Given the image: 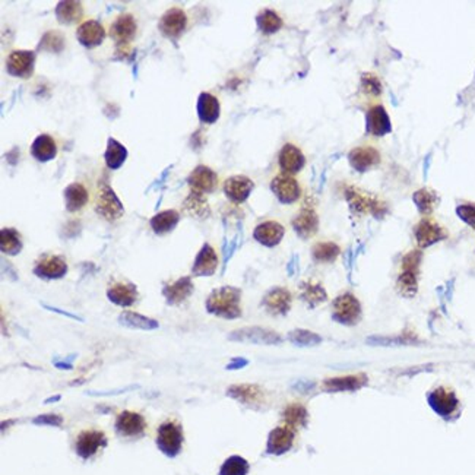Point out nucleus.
Returning a JSON list of instances; mask_svg holds the SVG:
<instances>
[{"label": "nucleus", "mask_w": 475, "mask_h": 475, "mask_svg": "<svg viewBox=\"0 0 475 475\" xmlns=\"http://www.w3.org/2000/svg\"><path fill=\"white\" fill-rule=\"evenodd\" d=\"M341 252L340 246L332 242H319L311 247V256L319 264H331Z\"/></svg>", "instance_id": "obj_45"}, {"label": "nucleus", "mask_w": 475, "mask_h": 475, "mask_svg": "<svg viewBox=\"0 0 475 475\" xmlns=\"http://www.w3.org/2000/svg\"><path fill=\"white\" fill-rule=\"evenodd\" d=\"M59 399H60V395H56L55 398H50V399H46V401H44V404H50V403H57V401H59Z\"/></svg>", "instance_id": "obj_58"}, {"label": "nucleus", "mask_w": 475, "mask_h": 475, "mask_svg": "<svg viewBox=\"0 0 475 475\" xmlns=\"http://www.w3.org/2000/svg\"><path fill=\"white\" fill-rule=\"evenodd\" d=\"M34 424H39V426H52V427H60L64 424V418L57 414H43L35 417L32 420Z\"/></svg>", "instance_id": "obj_52"}, {"label": "nucleus", "mask_w": 475, "mask_h": 475, "mask_svg": "<svg viewBox=\"0 0 475 475\" xmlns=\"http://www.w3.org/2000/svg\"><path fill=\"white\" fill-rule=\"evenodd\" d=\"M360 90L362 94H366L369 97H379L382 94V82L376 75L366 72L361 75Z\"/></svg>", "instance_id": "obj_49"}, {"label": "nucleus", "mask_w": 475, "mask_h": 475, "mask_svg": "<svg viewBox=\"0 0 475 475\" xmlns=\"http://www.w3.org/2000/svg\"><path fill=\"white\" fill-rule=\"evenodd\" d=\"M31 155L40 162H48L56 158L57 155V145L55 139L50 135L43 133L39 135L34 139L31 148H30Z\"/></svg>", "instance_id": "obj_32"}, {"label": "nucleus", "mask_w": 475, "mask_h": 475, "mask_svg": "<svg viewBox=\"0 0 475 475\" xmlns=\"http://www.w3.org/2000/svg\"><path fill=\"white\" fill-rule=\"evenodd\" d=\"M107 298L120 307H129L137 300V287L129 281H115L107 289Z\"/></svg>", "instance_id": "obj_27"}, {"label": "nucleus", "mask_w": 475, "mask_h": 475, "mask_svg": "<svg viewBox=\"0 0 475 475\" xmlns=\"http://www.w3.org/2000/svg\"><path fill=\"white\" fill-rule=\"evenodd\" d=\"M285 234V229L277 221L260 222L253 231V237L258 243L266 247L278 246Z\"/></svg>", "instance_id": "obj_31"}, {"label": "nucleus", "mask_w": 475, "mask_h": 475, "mask_svg": "<svg viewBox=\"0 0 475 475\" xmlns=\"http://www.w3.org/2000/svg\"><path fill=\"white\" fill-rule=\"evenodd\" d=\"M291 293L284 287H275L262 298V306L272 316H284L291 309Z\"/></svg>", "instance_id": "obj_13"}, {"label": "nucleus", "mask_w": 475, "mask_h": 475, "mask_svg": "<svg viewBox=\"0 0 475 475\" xmlns=\"http://www.w3.org/2000/svg\"><path fill=\"white\" fill-rule=\"evenodd\" d=\"M366 129L367 133L376 137H382L392 132V123L389 115L383 106H371L366 115Z\"/></svg>", "instance_id": "obj_23"}, {"label": "nucleus", "mask_w": 475, "mask_h": 475, "mask_svg": "<svg viewBox=\"0 0 475 475\" xmlns=\"http://www.w3.org/2000/svg\"><path fill=\"white\" fill-rule=\"evenodd\" d=\"M421 264L420 250H411L403 259L401 273L398 277V291L404 297H414L418 290V272Z\"/></svg>", "instance_id": "obj_4"}, {"label": "nucleus", "mask_w": 475, "mask_h": 475, "mask_svg": "<svg viewBox=\"0 0 475 475\" xmlns=\"http://www.w3.org/2000/svg\"><path fill=\"white\" fill-rule=\"evenodd\" d=\"M53 365H55V367L64 369V370H72L73 369L72 362H66V361H64V362H61V361H53Z\"/></svg>", "instance_id": "obj_56"}, {"label": "nucleus", "mask_w": 475, "mask_h": 475, "mask_svg": "<svg viewBox=\"0 0 475 475\" xmlns=\"http://www.w3.org/2000/svg\"><path fill=\"white\" fill-rule=\"evenodd\" d=\"M65 35L60 31H47L39 43V50L47 53H61L65 48Z\"/></svg>", "instance_id": "obj_46"}, {"label": "nucleus", "mask_w": 475, "mask_h": 475, "mask_svg": "<svg viewBox=\"0 0 475 475\" xmlns=\"http://www.w3.org/2000/svg\"><path fill=\"white\" fill-rule=\"evenodd\" d=\"M107 446V437L99 430H84L75 442V451L82 459L93 458L99 449Z\"/></svg>", "instance_id": "obj_11"}, {"label": "nucleus", "mask_w": 475, "mask_h": 475, "mask_svg": "<svg viewBox=\"0 0 475 475\" xmlns=\"http://www.w3.org/2000/svg\"><path fill=\"white\" fill-rule=\"evenodd\" d=\"M412 201H414V204L417 205L421 214L429 215L437 208V205H439L440 197H439V195H437V192H434L433 189L424 187V189H420L414 193V196H412Z\"/></svg>", "instance_id": "obj_41"}, {"label": "nucleus", "mask_w": 475, "mask_h": 475, "mask_svg": "<svg viewBox=\"0 0 475 475\" xmlns=\"http://www.w3.org/2000/svg\"><path fill=\"white\" fill-rule=\"evenodd\" d=\"M195 291V285L191 277H182L174 282L166 284L162 289V295H164L167 304L177 306L184 303Z\"/></svg>", "instance_id": "obj_24"}, {"label": "nucleus", "mask_w": 475, "mask_h": 475, "mask_svg": "<svg viewBox=\"0 0 475 475\" xmlns=\"http://www.w3.org/2000/svg\"><path fill=\"white\" fill-rule=\"evenodd\" d=\"M77 39L85 48H95L103 44L106 39V30L101 22L94 19L84 21L77 30Z\"/></svg>", "instance_id": "obj_26"}, {"label": "nucleus", "mask_w": 475, "mask_h": 475, "mask_svg": "<svg viewBox=\"0 0 475 475\" xmlns=\"http://www.w3.org/2000/svg\"><path fill=\"white\" fill-rule=\"evenodd\" d=\"M179 221H180L179 212L176 209H167V211H161L158 212V214H155L151 218V221H149V226H151L155 234L164 235L176 229Z\"/></svg>", "instance_id": "obj_36"}, {"label": "nucleus", "mask_w": 475, "mask_h": 475, "mask_svg": "<svg viewBox=\"0 0 475 475\" xmlns=\"http://www.w3.org/2000/svg\"><path fill=\"white\" fill-rule=\"evenodd\" d=\"M344 196L349 208L357 212V214H370L378 220H382L386 215L387 206L383 201H380L378 196L358 189L356 186H347L344 191Z\"/></svg>", "instance_id": "obj_2"}, {"label": "nucleus", "mask_w": 475, "mask_h": 475, "mask_svg": "<svg viewBox=\"0 0 475 475\" xmlns=\"http://www.w3.org/2000/svg\"><path fill=\"white\" fill-rule=\"evenodd\" d=\"M0 249L8 256H17L22 250L21 234L15 229H2L0 231Z\"/></svg>", "instance_id": "obj_42"}, {"label": "nucleus", "mask_w": 475, "mask_h": 475, "mask_svg": "<svg viewBox=\"0 0 475 475\" xmlns=\"http://www.w3.org/2000/svg\"><path fill=\"white\" fill-rule=\"evenodd\" d=\"M289 340L297 347H315L322 342V338L318 333L310 332L307 329H295L290 332Z\"/></svg>", "instance_id": "obj_48"}, {"label": "nucleus", "mask_w": 475, "mask_h": 475, "mask_svg": "<svg viewBox=\"0 0 475 475\" xmlns=\"http://www.w3.org/2000/svg\"><path fill=\"white\" fill-rule=\"evenodd\" d=\"M157 446L168 458H176L183 446V429L176 421L162 423L157 430Z\"/></svg>", "instance_id": "obj_5"}, {"label": "nucleus", "mask_w": 475, "mask_h": 475, "mask_svg": "<svg viewBox=\"0 0 475 475\" xmlns=\"http://www.w3.org/2000/svg\"><path fill=\"white\" fill-rule=\"evenodd\" d=\"M183 209L187 215L196 220H206L211 217V208L204 193L191 191L183 202Z\"/></svg>", "instance_id": "obj_33"}, {"label": "nucleus", "mask_w": 475, "mask_h": 475, "mask_svg": "<svg viewBox=\"0 0 475 475\" xmlns=\"http://www.w3.org/2000/svg\"><path fill=\"white\" fill-rule=\"evenodd\" d=\"M367 383L365 374H351V376L332 378L323 382V389L327 392H344V391H356L358 387Z\"/></svg>", "instance_id": "obj_35"}, {"label": "nucleus", "mask_w": 475, "mask_h": 475, "mask_svg": "<svg viewBox=\"0 0 475 475\" xmlns=\"http://www.w3.org/2000/svg\"><path fill=\"white\" fill-rule=\"evenodd\" d=\"M218 268V256L211 244L205 243L193 262L192 273L195 277H211Z\"/></svg>", "instance_id": "obj_28"}, {"label": "nucleus", "mask_w": 475, "mask_h": 475, "mask_svg": "<svg viewBox=\"0 0 475 475\" xmlns=\"http://www.w3.org/2000/svg\"><path fill=\"white\" fill-rule=\"evenodd\" d=\"M300 298L309 304V307H316L328 300V294L323 287L315 281H304L300 284Z\"/></svg>", "instance_id": "obj_40"}, {"label": "nucleus", "mask_w": 475, "mask_h": 475, "mask_svg": "<svg viewBox=\"0 0 475 475\" xmlns=\"http://www.w3.org/2000/svg\"><path fill=\"white\" fill-rule=\"evenodd\" d=\"M137 31V23L130 14L119 15L110 25V37L116 43L117 47L129 46L135 39Z\"/></svg>", "instance_id": "obj_14"}, {"label": "nucleus", "mask_w": 475, "mask_h": 475, "mask_svg": "<svg viewBox=\"0 0 475 475\" xmlns=\"http://www.w3.org/2000/svg\"><path fill=\"white\" fill-rule=\"evenodd\" d=\"M242 291L235 287H221L206 298V311L222 319H239L242 316Z\"/></svg>", "instance_id": "obj_1"}, {"label": "nucleus", "mask_w": 475, "mask_h": 475, "mask_svg": "<svg viewBox=\"0 0 475 475\" xmlns=\"http://www.w3.org/2000/svg\"><path fill=\"white\" fill-rule=\"evenodd\" d=\"M55 15L61 25H72L75 22L81 21L84 17V8L81 2H75V0H64V2H59Z\"/></svg>", "instance_id": "obj_37"}, {"label": "nucleus", "mask_w": 475, "mask_h": 475, "mask_svg": "<svg viewBox=\"0 0 475 475\" xmlns=\"http://www.w3.org/2000/svg\"><path fill=\"white\" fill-rule=\"evenodd\" d=\"M44 309H47V310H50V311H53V313H59V315H61V316H66V318H70V319H73V320H79V322H84V319L82 318H79V316H77V315H72V313H69V311H65V310H60V309H57V307H53V306H48V304H41Z\"/></svg>", "instance_id": "obj_54"}, {"label": "nucleus", "mask_w": 475, "mask_h": 475, "mask_svg": "<svg viewBox=\"0 0 475 475\" xmlns=\"http://www.w3.org/2000/svg\"><path fill=\"white\" fill-rule=\"evenodd\" d=\"M332 319L347 327H354L361 319V304L356 295L345 293L332 303Z\"/></svg>", "instance_id": "obj_6"}, {"label": "nucleus", "mask_w": 475, "mask_h": 475, "mask_svg": "<svg viewBox=\"0 0 475 475\" xmlns=\"http://www.w3.org/2000/svg\"><path fill=\"white\" fill-rule=\"evenodd\" d=\"M456 214L462 221L467 222L469 227H472L475 230V205L474 204L459 205L456 208Z\"/></svg>", "instance_id": "obj_51"}, {"label": "nucleus", "mask_w": 475, "mask_h": 475, "mask_svg": "<svg viewBox=\"0 0 475 475\" xmlns=\"http://www.w3.org/2000/svg\"><path fill=\"white\" fill-rule=\"evenodd\" d=\"M429 404L439 416L449 417L458 408V398L451 389H446L442 386L430 394Z\"/></svg>", "instance_id": "obj_29"}, {"label": "nucleus", "mask_w": 475, "mask_h": 475, "mask_svg": "<svg viewBox=\"0 0 475 475\" xmlns=\"http://www.w3.org/2000/svg\"><path fill=\"white\" fill-rule=\"evenodd\" d=\"M68 273V264L61 256L43 255L34 266V275L41 280H60Z\"/></svg>", "instance_id": "obj_12"}, {"label": "nucleus", "mask_w": 475, "mask_h": 475, "mask_svg": "<svg viewBox=\"0 0 475 475\" xmlns=\"http://www.w3.org/2000/svg\"><path fill=\"white\" fill-rule=\"evenodd\" d=\"M414 235L420 247H429L447 237V233L432 218H423L414 229Z\"/></svg>", "instance_id": "obj_17"}, {"label": "nucleus", "mask_w": 475, "mask_h": 475, "mask_svg": "<svg viewBox=\"0 0 475 475\" xmlns=\"http://www.w3.org/2000/svg\"><path fill=\"white\" fill-rule=\"evenodd\" d=\"M278 166L282 173L287 174H297L302 171L306 166V157L302 153V149L297 148L293 144H285L278 154Z\"/></svg>", "instance_id": "obj_25"}, {"label": "nucleus", "mask_w": 475, "mask_h": 475, "mask_svg": "<svg viewBox=\"0 0 475 475\" xmlns=\"http://www.w3.org/2000/svg\"><path fill=\"white\" fill-rule=\"evenodd\" d=\"M146 430L145 418L133 411H122L116 418V432L123 437H139Z\"/></svg>", "instance_id": "obj_22"}, {"label": "nucleus", "mask_w": 475, "mask_h": 475, "mask_svg": "<svg viewBox=\"0 0 475 475\" xmlns=\"http://www.w3.org/2000/svg\"><path fill=\"white\" fill-rule=\"evenodd\" d=\"M187 27V15L180 8L166 10L158 22L159 32L171 41H177Z\"/></svg>", "instance_id": "obj_8"}, {"label": "nucleus", "mask_w": 475, "mask_h": 475, "mask_svg": "<svg viewBox=\"0 0 475 475\" xmlns=\"http://www.w3.org/2000/svg\"><path fill=\"white\" fill-rule=\"evenodd\" d=\"M258 28L264 34H275L282 28V18L272 9L260 10L256 17Z\"/></svg>", "instance_id": "obj_44"}, {"label": "nucleus", "mask_w": 475, "mask_h": 475, "mask_svg": "<svg viewBox=\"0 0 475 475\" xmlns=\"http://www.w3.org/2000/svg\"><path fill=\"white\" fill-rule=\"evenodd\" d=\"M367 342L371 345H385V347L417 344L414 338H405V336H371V338L367 340Z\"/></svg>", "instance_id": "obj_50"}, {"label": "nucleus", "mask_w": 475, "mask_h": 475, "mask_svg": "<svg viewBox=\"0 0 475 475\" xmlns=\"http://www.w3.org/2000/svg\"><path fill=\"white\" fill-rule=\"evenodd\" d=\"M282 418L287 426L297 430L298 427H304L309 420V412L302 404H290L282 412Z\"/></svg>", "instance_id": "obj_43"}, {"label": "nucleus", "mask_w": 475, "mask_h": 475, "mask_svg": "<svg viewBox=\"0 0 475 475\" xmlns=\"http://www.w3.org/2000/svg\"><path fill=\"white\" fill-rule=\"evenodd\" d=\"M293 229L300 239H310L319 230V217L313 205L304 204L303 208L298 211V214L293 220Z\"/></svg>", "instance_id": "obj_15"}, {"label": "nucleus", "mask_w": 475, "mask_h": 475, "mask_svg": "<svg viewBox=\"0 0 475 475\" xmlns=\"http://www.w3.org/2000/svg\"><path fill=\"white\" fill-rule=\"evenodd\" d=\"M196 113L199 120L204 124H214L221 115L220 99L211 93H201L197 97Z\"/></svg>", "instance_id": "obj_30"}, {"label": "nucleus", "mask_w": 475, "mask_h": 475, "mask_svg": "<svg viewBox=\"0 0 475 475\" xmlns=\"http://www.w3.org/2000/svg\"><path fill=\"white\" fill-rule=\"evenodd\" d=\"M249 468V462L244 458L234 455L224 462L220 475H247Z\"/></svg>", "instance_id": "obj_47"}, {"label": "nucleus", "mask_w": 475, "mask_h": 475, "mask_svg": "<svg viewBox=\"0 0 475 475\" xmlns=\"http://www.w3.org/2000/svg\"><path fill=\"white\" fill-rule=\"evenodd\" d=\"M380 159V153L373 146H356L348 154L349 166L358 173H366L370 168L376 167Z\"/></svg>", "instance_id": "obj_18"}, {"label": "nucleus", "mask_w": 475, "mask_h": 475, "mask_svg": "<svg viewBox=\"0 0 475 475\" xmlns=\"http://www.w3.org/2000/svg\"><path fill=\"white\" fill-rule=\"evenodd\" d=\"M65 206L69 212H78L90 201V193L82 183H70L64 191Z\"/></svg>", "instance_id": "obj_34"}, {"label": "nucleus", "mask_w": 475, "mask_h": 475, "mask_svg": "<svg viewBox=\"0 0 475 475\" xmlns=\"http://www.w3.org/2000/svg\"><path fill=\"white\" fill-rule=\"evenodd\" d=\"M35 53L31 50H14L6 59V72L14 78L28 79L34 73Z\"/></svg>", "instance_id": "obj_10"}, {"label": "nucleus", "mask_w": 475, "mask_h": 475, "mask_svg": "<svg viewBox=\"0 0 475 475\" xmlns=\"http://www.w3.org/2000/svg\"><path fill=\"white\" fill-rule=\"evenodd\" d=\"M249 365V361L246 358H233L229 365H227V370H239V369H243Z\"/></svg>", "instance_id": "obj_55"}, {"label": "nucleus", "mask_w": 475, "mask_h": 475, "mask_svg": "<svg viewBox=\"0 0 475 475\" xmlns=\"http://www.w3.org/2000/svg\"><path fill=\"white\" fill-rule=\"evenodd\" d=\"M95 212L106 221H117L124 214V206L117 197L116 192L111 189L108 182L99 180L95 196Z\"/></svg>", "instance_id": "obj_3"}, {"label": "nucleus", "mask_w": 475, "mask_h": 475, "mask_svg": "<svg viewBox=\"0 0 475 475\" xmlns=\"http://www.w3.org/2000/svg\"><path fill=\"white\" fill-rule=\"evenodd\" d=\"M187 183L191 186V191L199 192V193H212L215 192L218 186V174L206 167V166H197L187 177Z\"/></svg>", "instance_id": "obj_19"}, {"label": "nucleus", "mask_w": 475, "mask_h": 475, "mask_svg": "<svg viewBox=\"0 0 475 475\" xmlns=\"http://www.w3.org/2000/svg\"><path fill=\"white\" fill-rule=\"evenodd\" d=\"M230 341L235 342H249V344H259V345H278L282 342L281 335L275 331L259 328V327H249L243 329H237L229 335Z\"/></svg>", "instance_id": "obj_7"}, {"label": "nucleus", "mask_w": 475, "mask_h": 475, "mask_svg": "<svg viewBox=\"0 0 475 475\" xmlns=\"http://www.w3.org/2000/svg\"><path fill=\"white\" fill-rule=\"evenodd\" d=\"M119 323L124 328L129 329H141V331H154L159 328V323L155 319L146 318L141 313H136V311L126 310L120 313L119 316Z\"/></svg>", "instance_id": "obj_38"}, {"label": "nucleus", "mask_w": 475, "mask_h": 475, "mask_svg": "<svg viewBox=\"0 0 475 475\" xmlns=\"http://www.w3.org/2000/svg\"><path fill=\"white\" fill-rule=\"evenodd\" d=\"M271 191L277 196L281 204L290 205L297 202L302 196V187L298 182L291 176V174L280 173L271 182Z\"/></svg>", "instance_id": "obj_9"}, {"label": "nucleus", "mask_w": 475, "mask_h": 475, "mask_svg": "<svg viewBox=\"0 0 475 475\" xmlns=\"http://www.w3.org/2000/svg\"><path fill=\"white\" fill-rule=\"evenodd\" d=\"M255 189V183L247 176H231L224 182L222 191L233 204H243L246 202L250 193Z\"/></svg>", "instance_id": "obj_16"}, {"label": "nucleus", "mask_w": 475, "mask_h": 475, "mask_svg": "<svg viewBox=\"0 0 475 475\" xmlns=\"http://www.w3.org/2000/svg\"><path fill=\"white\" fill-rule=\"evenodd\" d=\"M137 385H132V386H126V387H119V389H111V391H88L86 395H93V396H106V395H122V394H126L130 392L133 389H137Z\"/></svg>", "instance_id": "obj_53"}, {"label": "nucleus", "mask_w": 475, "mask_h": 475, "mask_svg": "<svg viewBox=\"0 0 475 475\" xmlns=\"http://www.w3.org/2000/svg\"><path fill=\"white\" fill-rule=\"evenodd\" d=\"M128 159V148L120 144L115 137H108L107 148L104 153V161L108 170H119L124 161Z\"/></svg>", "instance_id": "obj_39"}, {"label": "nucleus", "mask_w": 475, "mask_h": 475, "mask_svg": "<svg viewBox=\"0 0 475 475\" xmlns=\"http://www.w3.org/2000/svg\"><path fill=\"white\" fill-rule=\"evenodd\" d=\"M295 264H297V256H294L290 262V265H289V273L293 275L295 272Z\"/></svg>", "instance_id": "obj_57"}, {"label": "nucleus", "mask_w": 475, "mask_h": 475, "mask_svg": "<svg viewBox=\"0 0 475 475\" xmlns=\"http://www.w3.org/2000/svg\"><path fill=\"white\" fill-rule=\"evenodd\" d=\"M294 439H295V430L291 429L290 426H287V424L273 429L268 437L266 452L271 455H277V456L284 455L293 447Z\"/></svg>", "instance_id": "obj_20"}, {"label": "nucleus", "mask_w": 475, "mask_h": 475, "mask_svg": "<svg viewBox=\"0 0 475 475\" xmlns=\"http://www.w3.org/2000/svg\"><path fill=\"white\" fill-rule=\"evenodd\" d=\"M227 395L249 407H259L265 401L264 389L259 385L252 383L233 385L227 389Z\"/></svg>", "instance_id": "obj_21"}]
</instances>
